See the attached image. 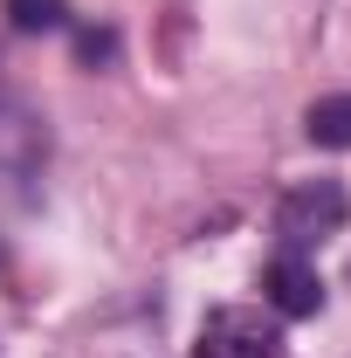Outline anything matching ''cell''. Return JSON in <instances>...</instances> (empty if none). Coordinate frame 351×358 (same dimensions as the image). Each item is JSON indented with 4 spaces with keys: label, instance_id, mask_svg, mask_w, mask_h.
I'll list each match as a JSON object with an SVG mask.
<instances>
[{
    "label": "cell",
    "instance_id": "cell-1",
    "mask_svg": "<svg viewBox=\"0 0 351 358\" xmlns=\"http://www.w3.org/2000/svg\"><path fill=\"white\" fill-rule=\"evenodd\" d=\"M351 200L338 179H303V186H289L282 193V207H275V234H282V248L289 255H310L317 241H331L338 227H345Z\"/></svg>",
    "mask_w": 351,
    "mask_h": 358
},
{
    "label": "cell",
    "instance_id": "cell-2",
    "mask_svg": "<svg viewBox=\"0 0 351 358\" xmlns=\"http://www.w3.org/2000/svg\"><path fill=\"white\" fill-rule=\"evenodd\" d=\"M193 358H282V338L255 310H214L193 338Z\"/></svg>",
    "mask_w": 351,
    "mask_h": 358
},
{
    "label": "cell",
    "instance_id": "cell-3",
    "mask_svg": "<svg viewBox=\"0 0 351 358\" xmlns=\"http://www.w3.org/2000/svg\"><path fill=\"white\" fill-rule=\"evenodd\" d=\"M42 152H48V124L21 103V96L0 90V173L28 179L35 166H42Z\"/></svg>",
    "mask_w": 351,
    "mask_h": 358
},
{
    "label": "cell",
    "instance_id": "cell-4",
    "mask_svg": "<svg viewBox=\"0 0 351 358\" xmlns=\"http://www.w3.org/2000/svg\"><path fill=\"white\" fill-rule=\"evenodd\" d=\"M262 289H268V303H275L282 317H317V303H324V282H317V268H310L303 255H289V248L268 262Z\"/></svg>",
    "mask_w": 351,
    "mask_h": 358
},
{
    "label": "cell",
    "instance_id": "cell-5",
    "mask_svg": "<svg viewBox=\"0 0 351 358\" xmlns=\"http://www.w3.org/2000/svg\"><path fill=\"white\" fill-rule=\"evenodd\" d=\"M303 131H310V145H324V152H345L351 145V90L345 96H317L303 110Z\"/></svg>",
    "mask_w": 351,
    "mask_h": 358
},
{
    "label": "cell",
    "instance_id": "cell-6",
    "mask_svg": "<svg viewBox=\"0 0 351 358\" xmlns=\"http://www.w3.org/2000/svg\"><path fill=\"white\" fill-rule=\"evenodd\" d=\"M0 14L21 35H62L69 28V0H0Z\"/></svg>",
    "mask_w": 351,
    "mask_h": 358
},
{
    "label": "cell",
    "instance_id": "cell-7",
    "mask_svg": "<svg viewBox=\"0 0 351 358\" xmlns=\"http://www.w3.org/2000/svg\"><path fill=\"white\" fill-rule=\"evenodd\" d=\"M110 48H117L110 35H83V62H96V55H110Z\"/></svg>",
    "mask_w": 351,
    "mask_h": 358
}]
</instances>
